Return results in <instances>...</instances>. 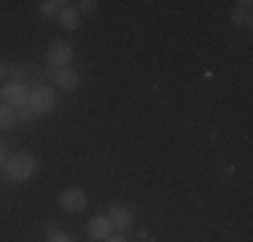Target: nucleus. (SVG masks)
I'll return each instance as SVG.
<instances>
[{"label": "nucleus", "mask_w": 253, "mask_h": 242, "mask_svg": "<svg viewBox=\"0 0 253 242\" xmlns=\"http://www.w3.org/2000/svg\"><path fill=\"white\" fill-rule=\"evenodd\" d=\"M38 169V161H35L33 154H16L5 161V175L11 180H30Z\"/></svg>", "instance_id": "obj_1"}, {"label": "nucleus", "mask_w": 253, "mask_h": 242, "mask_svg": "<svg viewBox=\"0 0 253 242\" xmlns=\"http://www.w3.org/2000/svg\"><path fill=\"white\" fill-rule=\"evenodd\" d=\"M70 59H73V46H70L65 38L51 40V46H49V65L51 68L62 70V68L70 65Z\"/></svg>", "instance_id": "obj_2"}, {"label": "nucleus", "mask_w": 253, "mask_h": 242, "mask_svg": "<svg viewBox=\"0 0 253 242\" xmlns=\"http://www.w3.org/2000/svg\"><path fill=\"white\" fill-rule=\"evenodd\" d=\"M27 105L33 108V113H49L57 105V100H54V92L49 86H35V89H30Z\"/></svg>", "instance_id": "obj_3"}, {"label": "nucleus", "mask_w": 253, "mask_h": 242, "mask_svg": "<svg viewBox=\"0 0 253 242\" xmlns=\"http://www.w3.org/2000/svg\"><path fill=\"white\" fill-rule=\"evenodd\" d=\"M59 204H62L65 213H84L86 204H89L86 191L84 189H65L62 194H59Z\"/></svg>", "instance_id": "obj_4"}, {"label": "nucleus", "mask_w": 253, "mask_h": 242, "mask_svg": "<svg viewBox=\"0 0 253 242\" xmlns=\"http://www.w3.org/2000/svg\"><path fill=\"white\" fill-rule=\"evenodd\" d=\"M27 97H30V92H27V86L25 83H8V86L3 89V102L8 108H22V105H27Z\"/></svg>", "instance_id": "obj_5"}, {"label": "nucleus", "mask_w": 253, "mask_h": 242, "mask_svg": "<svg viewBox=\"0 0 253 242\" xmlns=\"http://www.w3.org/2000/svg\"><path fill=\"white\" fill-rule=\"evenodd\" d=\"M86 232L92 240H108L113 232V226H111V221H108V215H94L92 221L86 223Z\"/></svg>", "instance_id": "obj_6"}, {"label": "nucleus", "mask_w": 253, "mask_h": 242, "mask_svg": "<svg viewBox=\"0 0 253 242\" xmlns=\"http://www.w3.org/2000/svg\"><path fill=\"white\" fill-rule=\"evenodd\" d=\"M108 221H111L113 229H129L132 226V210L124 207V204H113L108 210Z\"/></svg>", "instance_id": "obj_7"}, {"label": "nucleus", "mask_w": 253, "mask_h": 242, "mask_svg": "<svg viewBox=\"0 0 253 242\" xmlns=\"http://www.w3.org/2000/svg\"><path fill=\"white\" fill-rule=\"evenodd\" d=\"M232 22L240 24V27H251V22H253V3H251V0L234 3V8H232Z\"/></svg>", "instance_id": "obj_8"}, {"label": "nucleus", "mask_w": 253, "mask_h": 242, "mask_svg": "<svg viewBox=\"0 0 253 242\" xmlns=\"http://www.w3.org/2000/svg\"><path fill=\"white\" fill-rule=\"evenodd\" d=\"M54 81H57L59 89H65V92H73V89H78V83H81V78H78L76 70L70 68H62L57 70V76H54Z\"/></svg>", "instance_id": "obj_9"}, {"label": "nucleus", "mask_w": 253, "mask_h": 242, "mask_svg": "<svg viewBox=\"0 0 253 242\" xmlns=\"http://www.w3.org/2000/svg\"><path fill=\"white\" fill-rule=\"evenodd\" d=\"M16 113H14V108H8L5 102H0V132H5V129H11V126H16Z\"/></svg>", "instance_id": "obj_10"}, {"label": "nucleus", "mask_w": 253, "mask_h": 242, "mask_svg": "<svg viewBox=\"0 0 253 242\" xmlns=\"http://www.w3.org/2000/svg\"><path fill=\"white\" fill-rule=\"evenodd\" d=\"M59 24H62L65 30H76L78 27V11L73 5H65L62 11H59Z\"/></svg>", "instance_id": "obj_11"}, {"label": "nucleus", "mask_w": 253, "mask_h": 242, "mask_svg": "<svg viewBox=\"0 0 253 242\" xmlns=\"http://www.w3.org/2000/svg\"><path fill=\"white\" fill-rule=\"evenodd\" d=\"M68 3H62V0H43L41 3V14L43 16H59V11L65 8Z\"/></svg>", "instance_id": "obj_12"}, {"label": "nucleus", "mask_w": 253, "mask_h": 242, "mask_svg": "<svg viewBox=\"0 0 253 242\" xmlns=\"http://www.w3.org/2000/svg\"><path fill=\"white\" fill-rule=\"evenodd\" d=\"M97 0H81V3H78V8H81V14H89V16H92L94 14V11H97Z\"/></svg>", "instance_id": "obj_13"}, {"label": "nucleus", "mask_w": 253, "mask_h": 242, "mask_svg": "<svg viewBox=\"0 0 253 242\" xmlns=\"http://www.w3.org/2000/svg\"><path fill=\"white\" fill-rule=\"evenodd\" d=\"M16 119H22V121H30V119H33L35 116V113H33V108H30V105H22V108H16Z\"/></svg>", "instance_id": "obj_14"}, {"label": "nucleus", "mask_w": 253, "mask_h": 242, "mask_svg": "<svg viewBox=\"0 0 253 242\" xmlns=\"http://www.w3.org/2000/svg\"><path fill=\"white\" fill-rule=\"evenodd\" d=\"M11 76H14V83H25V70L22 68H8Z\"/></svg>", "instance_id": "obj_15"}, {"label": "nucleus", "mask_w": 253, "mask_h": 242, "mask_svg": "<svg viewBox=\"0 0 253 242\" xmlns=\"http://www.w3.org/2000/svg\"><path fill=\"white\" fill-rule=\"evenodd\" d=\"M49 242H73V237H68V234H54V237H49Z\"/></svg>", "instance_id": "obj_16"}, {"label": "nucleus", "mask_w": 253, "mask_h": 242, "mask_svg": "<svg viewBox=\"0 0 253 242\" xmlns=\"http://www.w3.org/2000/svg\"><path fill=\"white\" fill-rule=\"evenodd\" d=\"M3 161H5V145H3V140H0V167H3Z\"/></svg>", "instance_id": "obj_17"}, {"label": "nucleus", "mask_w": 253, "mask_h": 242, "mask_svg": "<svg viewBox=\"0 0 253 242\" xmlns=\"http://www.w3.org/2000/svg\"><path fill=\"white\" fill-rule=\"evenodd\" d=\"M105 242H126L124 237H119V234H111V237H108Z\"/></svg>", "instance_id": "obj_18"}, {"label": "nucleus", "mask_w": 253, "mask_h": 242, "mask_svg": "<svg viewBox=\"0 0 253 242\" xmlns=\"http://www.w3.org/2000/svg\"><path fill=\"white\" fill-rule=\"evenodd\" d=\"M5 73H8V65H5V62H3V59H0V78H3V76H5Z\"/></svg>", "instance_id": "obj_19"}, {"label": "nucleus", "mask_w": 253, "mask_h": 242, "mask_svg": "<svg viewBox=\"0 0 253 242\" xmlns=\"http://www.w3.org/2000/svg\"><path fill=\"white\" fill-rule=\"evenodd\" d=\"M54 234H59V232L54 226H46V237H54Z\"/></svg>", "instance_id": "obj_20"}, {"label": "nucleus", "mask_w": 253, "mask_h": 242, "mask_svg": "<svg viewBox=\"0 0 253 242\" xmlns=\"http://www.w3.org/2000/svg\"><path fill=\"white\" fill-rule=\"evenodd\" d=\"M0 100H3V89H0Z\"/></svg>", "instance_id": "obj_21"}]
</instances>
